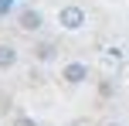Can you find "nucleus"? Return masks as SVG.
<instances>
[{"mask_svg": "<svg viewBox=\"0 0 129 126\" xmlns=\"http://www.w3.org/2000/svg\"><path fill=\"white\" fill-rule=\"evenodd\" d=\"M10 10H14V0H0V17H7Z\"/></svg>", "mask_w": 129, "mask_h": 126, "instance_id": "423d86ee", "label": "nucleus"}, {"mask_svg": "<svg viewBox=\"0 0 129 126\" xmlns=\"http://www.w3.org/2000/svg\"><path fill=\"white\" fill-rule=\"evenodd\" d=\"M14 65H17V48L4 41L0 44V68H14Z\"/></svg>", "mask_w": 129, "mask_h": 126, "instance_id": "20e7f679", "label": "nucleus"}, {"mask_svg": "<svg viewBox=\"0 0 129 126\" xmlns=\"http://www.w3.org/2000/svg\"><path fill=\"white\" fill-rule=\"evenodd\" d=\"M14 126H38V123H34L31 116H17V119H14Z\"/></svg>", "mask_w": 129, "mask_h": 126, "instance_id": "0eeeda50", "label": "nucleus"}, {"mask_svg": "<svg viewBox=\"0 0 129 126\" xmlns=\"http://www.w3.org/2000/svg\"><path fill=\"white\" fill-rule=\"evenodd\" d=\"M61 79L68 82V85H82V82L88 79V65H85V61H68V65L61 68Z\"/></svg>", "mask_w": 129, "mask_h": 126, "instance_id": "f03ea898", "label": "nucleus"}, {"mask_svg": "<svg viewBox=\"0 0 129 126\" xmlns=\"http://www.w3.org/2000/svg\"><path fill=\"white\" fill-rule=\"evenodd\" d=\"M34 58H38V61H51V58H54V44H51V41L34 44Z\"/></svg>", "mask_w": 129, "mask_h": 126, "instance_id": "39448f33", "label": "nucleus"}, {"mask_svg": "<svg viewBox=\"0 0 129 126\" xmlns=\"http://www.w3.org/2000/svg\"><path fill=\"white\" fill-rule=\"evenodd\" d=\"M105 126H122V123H105Z\"/></svg>", "mask_w": 129, "mask_h": 126, "instance_id": "6e6552de", "label": "nucleus"}, {"mask_svg": "<svg viewBox=\"0 0 129 126\" xmlns=\"http://www.w3.org/2000/svg\"><path fill=\"white\" fill-rule=\"evenodd\" d=\"M17 24L24 27V31H41V24H44V17H41V10H34V7H27V10H20Z\"/></svg>", "mask_w": 129, "mask_h": 126, "instance_id": "7ed1b4c3", "label": "nucleus"}, {"mask_svg": "<svg viewBox=\"0 0 129 126\" xmlns=\"http://www.w3.org/2000/svg\"><path fill=\"white\" fill-rule=\"evenodd\" d=\"M58 24L64 27V31H78V27L85 24V10L78 4H68V7H61L58 10Z\"/></svg>", "mask_w": 129, "mask_h": 126, "instance_id": "f257e3e1", "label": "nucleus"}]
</instances>
